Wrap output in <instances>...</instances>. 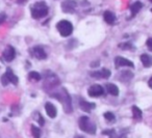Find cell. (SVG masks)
Masks as SVG:
<instances>
[{"label":"cell","instance_id":"1","mask_svg":"<svg viewBox=\"0 0 152 138\" xmlns=\"http://www.w3.org/2000/svg\"><path fill=\"white\" fill-rule=\"evenodd\" d=\"M52 97H54L59 102H61V104L64 105V110H65V112H67V113L72 112L73 107H72L71 97H70V94H68V92L65 88H61V92H59V94H57V96H52Z\"/></svg>","mask_w":152,"mask_h":138},{"label":"cell","instance_id":"2","mask_svg":"<svg viewBox=\"0 0 152 138\" xmlns=\"http://www.w3.org/2000/svg\"><path fill=\"white\" fill-rule=\"evenodd\" d=\"M48 7L45 2H37L31 7V16L34 19H42L48 15Z\"/></svg>","mask_w":152,"mask_h":138},{"label":"cell","instance_id":"3","mask_svg":"<svg viewBox=\"0 0 152 138\" xmlns=\"http://www.w3.org/2000/svg\"><path fill=\"white\" fill-rule=\"evenodd\" d=\"M78 125H79V128H80L81 131L86 132V133L92 134V135H94V134L96 133V126H95V123H92L91 119H90L88 116L79 117Z\"/></svg>","mask_w":152,"mask_h":138},{"label":"cell","instance_id":"4","mask_svg":"<svg viewBox=\"0 0 152 138\" xmlns=\"http://www.w3.org/2000/svg\"><path fill=\"white\" fill-rule=\"evenodd\" d=\"M56 28L58 30L59 34L64 38L69 36L73 32V25L67 20H61L58 23L56 24Z\"/></svg>","mask_w":152,"mask_h":138},{"label":"cell","instance_id":"5","mask_svg":"<svg viewBox=\"0 0 152 138\" xmlns=\"http://www.w3.org/2000/svg\"><path fill=\"white\" fill-rule=\"evenodd\" d=\"M76 7H77L76 0H65L61 3V9H63L64 13H68V14L74 13L76 11Z\"/></svg>","mask_w":152,"mask_h":138},{"label":"cell","instance_id":"6","mask_svg":"<svg viewBox=\"0 0 152 138\" xmlns=\"http://www.w3.org/2000/svg\"><path fill=\"white\" fill-rule=\"evenodd\" d=\"M104 92V89L100 84H93L92 86H90L89 89H88V94L92 98H98V97H101Z\"/></svg>","mask_w":152,"mask_h":138},{"label":"cell","instance_id":"7","mask_svg":"<svg viewBox=\"0 0 152 138\" xmlns=\"http://www.w3.org/2000/svg\"><path fill=\"white\" fill-rule=\"evenodd\" d=\"M115 67L117 69L121 67H128V68H134V65H133L132 61H130L129 59L124 58L122 56H117L115 58Z\"/></svg>","mask_w":152,"mask_h":138},{"label":"cell","instance_id":"8","mask_svg":"<svg viewBox=\"0 0 152 138\" xmlns=\"http://www.w3.org/2000/svg\"><path fill=\"white\" fill-rule=\"evenodd\" d=\"M110 74H112V73H110V70L103 68V69L98 70V71L91 72V73H90V75H91L93 78H95V79H106V78L110 77Z\"/></svg>","mask_w":152,"mask_h":138},{"label":"cell","instance_id":"9","mask_svg":"<svg viewBox=\"0 0 152 138\" xmlns=\"http://www.w3.org/2000/svg\"><path fill=\"white\" fill-rule=\"evenodd\" d=\"M30 55L31 56H34L37 59L39 60H43V59H46L47 58V54L45 52V50L40 46H37V47H34V48L30 50Z\"/></svg>","mask_w":152,"mask_h":138},{"label":"cell","instance_id":"10","mask_svg":"<svg viewBox=\"0 0 152 138\" xmlns=\"http://www.w3.org/2000/svg\"><path fill=\"white\" fill-rule=\"evenodd\" d=\"M3 58H4L5 61L10 62V61H13L16 57V50L14 49L13 46H7V48L4 49L2 54Z\"/></svg>","mask_w":152,"mask_h":138},{"label":"cell","instance_id":"11","mask_svg":"<svg viewBox=\"0 0 152 138\" xmlns=\"http://www.w3.org/2000/svg\"><path fill=\"white\" fill-rule=\"evenodd\" d=\"M79 107L83 111H86V112H91L94 108L96 107V105L94 103H90L86 100H79Z\"/></svg>","mask_w":152,"mask_h":138},{"label":"cell","instance_id":"12","mask_svg":"<svg viewBox=\"0 0 152 138\" xmlns=\"http://www.w3.org/2000/svg\"><path fill=\"white\" fill-rule=\"evenodd\" d=\"M45 110H46L47 115H48L49 117H51V118H54V117L56 116L57 110H56V108H55L54 105L51 104V103L48 102L45 104Z\"/></svg>","mask_w":152,"mask_h":138},{"label":"cell","instance_id":"13","mask_svg":"<svg viewBox=\"0 0 152 138\" xmlns=\"http://www.w3.org/2000/svg\"><path fill=\"white\" fill-rule=\"evenodd\" d=\"M103 19H104V21H105L106 23L112 25V24H114L115 22H116L117 17H116V15L113 13V12L106 11L105 13L103 14Z\"/></svg>","mask_w":152,"mask_h":138},{"label":"cell","instance_id":"14","mask_svg":"<svg viewBox=\"0 0 152 138\" xmlns=\"http://www.w3.org/2000/svg\"><path fill=\"white\" fill-rule=\"evenodd\" d=\"M133 78V73L130 71H123L119 75V80L121 82H128Z\"/></svg>","mask_w":152,"mask_h":138},{"label":"cell","instance_id":"15","mask_svg":"<svg viewBox=\"0 0 152 138\" xmlns=\"http://www.w3.org/2000/svg\"><path fill=\"white\" fill-rule=\"evenodd\" d=\"M106 90H107V92L110 94H112V96H119V88L117 85H115V84L113 83H107L106 84Z\"/></svg>","mask_w":152,"mask_h":138},{"label":"cell","instance_id":"16","mask_svg":"<svg viewBox=\"0 0 152 138\" xmlns=\"http://www.w3.org/2000/svg\"><path fill=\"white\" fill-rule=\"evenodd\" d=\"M141 61L145 68H149L152 65V56L149 54L141 55Z\"/></svg>","mask_w":152,"mask_h":138},{"label":"cell","instance_id":"17","mask_svg":"<svg viewBox=\"0 0 152 138\" xmlns=\"http://www.w3.org/2000/svg\"><path fill=\"white\" fill-rule=\"evenodd\" d=\"M142 7H143V4H142V2H140V1H137V2L132 3V5L130 7L131 17H134V16L141 11Z\"/></svg>","mask_w":152,"mask_h":138},{"label":"cell","instance_id":"18","mask_svg":"<svg viewBox=\"0 0 152 138\" xmlns=\"http://www.w3.org/2000/svg\"><path fill=\"white\" fill-rule=\"evenodd\" d=\"M131 110H132V116H133V118H134L135 121H141L142 116H143V112H142L141 109H140L137 106H132Z\"/></svg>","mask_w":152,"mask_h":138},{"label":"cell","instance_id":"19","mask_svg":"<svg viewBox=\"0 0 152 138\" xmlns=\"http://www.w3.org/2000/svg\"><path fill=\"white\" fill-rule=\"evenodd\" d=\"M5 73H7V77H9L10 82H11V83H13L14 85L18 84V77L13 73V71H12L11 68H9V69L7 70V72H5Z\"/></svg>","mask_w":152,"mask_h":138},{"label":"cell","instance_id":"20","mask_svg":"<svg viewBox=\"0 0 152 138\" xmlns=\"http://www.w3.org/2000/svg\"><path fill=\"white\" fill-rule=\"evenodd\" d=\"M28 78H29V80H34V81H40L42 79V76L38 72H30L28 74Z\"/></svg>","mask_w":152,"mask_h":138},{"label":"cell","instance_id":"21","mask_svg":"<svg viewBox=\"0 0 152 138\" xmlns=\"http://www.w3.org/2000/svg\"><path fill=\"white\" fill-rule=\"evenodd\" d=\"M104 118L106 119L107 121H110V123H114L115 121H116V116H115V114L113 112H110V111H107V112H105L103 114Z\"/></svg>","mask_w":152,"mask_h":138},{"label":"cell","instance_id":"22","mask_svg":"<svg viewBox=\"0 0 152 138\" xmlns=\"http://www.w3.org/2000/svg\"><path fill=\"white\" fill-rule=\"evenodd\" d=\"M31 133H32V136L34 138H40L41 136V130L40 128L36 127V126H31Z\"/></svg>","mask_w":152,"mask_h":138},{"label":"cell","instance_id":"23","mask_svg":"<svg viewBox=\"0 0 152 138\" xmlns=\"http://www.w3.org/2000/svg\"><path fill=\"white\" fill-rule=\"evenodd\" d=\"M103 135L110 136V138H117L116 137V131L115 130H105V131H102Z\"/></svg>","mask_w":152,"mask_h":138},{"label":"cell","instance_id":"24","mask_svg":"<svg viewBox=\"0 0 152 138\" xmlns=\"http://www.w3.org/2000/svg\"><path fill=\"white\" fill-rule=\"evenodd\" d=\"M119 48L123 49V50H131V49H133V46L129 43H124V44L119 45Z\"/></svg>","mask_w":152,"mask_h":138},{"label":"cell","instance_id":"25","mask_svg":"<svg viewBox=\"0 0 152 138\" xmlns=\"http://www.w3.org/2000/svg\"><path fill=\"white\" fill-rule=\"evenodd\" d=\"M1 83H2V85H4V86H7L9 83H11V82H10L9 77H7V73H4L2 76H1Z\"/></svg>","mask_w":152,"mask_h":138},{"label":"cell","instance_id":"26","mask_svg":"<svg viewBox=\"0 0 152 138\" xmlns=\"http://www.w3.org/2000/svg\"><path fill=\"white\" fill-rule=\"evenodd\" d=\"M146 45H147V48L149 51H151L152 52V38H148L147 42H146Z\"/></svg>","mask_w":152,"mask_h":138},{"label":"cell","instance_id":"27","mask_svg":"<svg viewBox=\"0 0 152 138\" xmlns=\"http://www.w3.org/2000/svg\"><path fill=\"white\" fill-rule=\"evenodd\" d=\"M5 19H7V15L5 14H0V24H2L3 22L5 21Z\"/></svg>","mask_w":152,"mask_h":138},{"label":"cell","instance_id":"28","mask_svg":"<svg viewBox=\"0 0 152 138\" xmlns=\"http://www.w3.org/2000/svg\"><path fill=\"white\" fill-rule=\"evenodd\" d=\"M39 123H40L41 126H44V123H45L44 118H43V116L41 114H39Z\"/></svg>","mask_w":152,"mask_h":138},{"label":"cell","instance_id":"29","mask_svg":"<svg viewBox=\"0 0 152 138\" xmlns=\"http://www.w3.org/2000/svg\"><path fill=\"white\" fill-rule=\"evenodd\" d=\"M100 63H99V61H97V62H94V63H91V67L92 68H95V67H98Z\"/></svg>","mask_w":152,"mask_h":138},{"label":"cell","instance_id":"30","mask_svg":"<svg viewBox=\"0 0 152 138\" xmlns=\"http://www.w3.org/2000/svg\"><path fill=\"white\" fill-rule=\"evenodd\" d=\"M148 85H149V87H150V88H152V77L150 78V80L148 81Z\"/></svg>","mask_w":152,"mask_h":138},{"label":"cell","instance_id":"31","mask_svg":"<svg viewBox=\"0 0 152 138\" xmlns=\"http://www.w3.org/2000/svg\"><path fill=\"white\" fill-rule=\"evenodd\" d=\"M17 2L19 4H24V2H26V0H17Z\"/></svg>","mask_w":152,"mask_h":138},{"label":"cell","instance_id":"32","mask_svg":"<svg viewBox=\"0 0 152 138\" xmlns=\"http://www.w3.org/2000/svg\"><path fill=\"white\" fill-rule=\"evenodd\" d=\"M75 138H81V137H80V136H76Z\"/></svg>","mask_w":152,"mask_h":138},{"label":"cell","instance_id":"33","mask_svg":"<svg viewBox=\"0 0 152 138\" xmlns=\"http://www.w3.org/2000/svg\"><path fill=\"white\" fill-rule=\"evenodd\" d=\"M149 1H150V2H151V3H152V0H149Z\"/></svg>","mask_w":152,"mask_h":138},{"label":"cell","instance_id":"34","mask_svg":"<svg viewBox=\"0 0 152 138\" xmlns=\"http://www.w3.org/2000/svg\"><path fill=\"white\" fill-rule=\"evenodd\" d=\"M151 12H152V9H151Z\"/></svg>","mask_w":152,"mask_h":138}]
</instances>
